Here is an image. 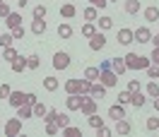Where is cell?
Segmentation results:
<instances>
[{
	"instance_id": "cell-54",
	"label": "cell",
	"mask_w": 159,
	"mask_h": 137,
	"mask_svg": "<svg viewBox=\"0 0 159 137\" xmlns=\"http://www.w3.org/2000/svg\"><path fill=\"white\" fill-rule=\"evenodd\" d=\"M152 106H154V111H159V96L152 99Z\"/></svg>"
},
{
	"instance_id": "cell-49",
	"label": "cell",
	"mask_w": 159,
	"mask_h": 137,
	"mask_svg": "<svg viewBox=\"0 0 159 137\" xmlns=\"http://www.w3.org/2000/svg\"><path fill=\"white\" fill-rule=\"evenodd\" d=\"M10 91H12L10 84H0V99H7V96H10Z\"/></svg>"
},
{
	"instance_id": "cell-45",
	"label": "cell",
	"mask_w": 159,
	"mask_h": 137,
	"mask_svg": "<svg viewBox=\"0 0 159 137\" xmlns=\"http://www.w3.org/2000/svg\"><path fill=\"white\" fill-rule=\"evenodd\" d=\"M97 135H99V137H111V135H113V130L106 127V125H101V127H97Z\"/></svg>"
},
{
	"instance_id": "cell-41",
	"label": "cell",
	"mask_w": 159,
	"mask_h": 137,
	"mask_svg": "<svg viewBox=\"0 0 159 137\" xmlns=\"http://www.w3.org/2000/svg\"><path fill=\"white\" fill-rule=\"evenodd\" d=\"M10 34H12V39H15V41H22V39H24V27H15Z\"/></svg>"
},
{
	"instance_id": "cell-3",
	"label": "cell",
	"mask_w": 159,
	"mask_h": 137,
	"mask_svg": "<svg viewBox=\"0 0 159 137\" xmlns=\"http://www.w3.org/2000/svg\"><path fill=\"white\" fill-rule=\"evenodd\" d=\"M2 130H5V135H7V137H17L22 132V118H10Z\"/></svg>"
},
{
	"instance_id": "cell-18",
	"label": "cell",
	"mask_w": 159,
	"mask_h": 137,
	"mask_svg": "<svg viewBox=\"0 0 159 137\" xmlns=\"http://www.w3.org/2000/svg\"><path fill=\"white\" fill-rule=\"evenodd\" d=\"M75 15H77V10H75V5H72V2H65V5H60V17L70 20V17H75Z\"/></svg>"
},
{
	"instance_id": "cell-13",
	"label": "cell",
	"mask_w": 159,
	"mask_h": 137,
	"mask_svg": "<svg viewBox=\"0 0 159 137\" xmlns=\"http://www.w3.org/2000/svg\"><path fill=\"white\" fill-rule=\"evenodd\" d=\"M111 70H113L116 75H123V72H128V65H125L123 58H111Z\"/></svg>"
},
{
	"instance_id": "cell-40",
	"label": "cell",
	"mask_w": 159,
	"mask_h": 137,
	"mask_svg": "<svg viewBox=\"0 0 159 137\" xmlns=\"http://www.w3.org/2000/svg\"><path fill=\"white\" fill-rule=\"evenodd\" d=\"M56 118H58V111H56V108H48L46 116H43V123H56Z\"/></svg>"
},
{
	"instance_id": "cell-35",
	"label": "cell",
	"mask_w": 159,
	"mask_h": 137,
	"mask_svg": "<svg viewBox=\"0 0 159 137\" xmlns=\"http://www.w3.org/2000/svg\"><path fill=\"white\" fill-rule=\"evenodd\" d=\"M56 125H58L60 130H63V127H68V125H70V116H68V113H58V118H56Z\"/></svg>"
},
{
	"instance_id": "cell-9",
	"label": "cell",
	"mask_w": 159,
	"mask_h": 137,
	"mask_svg": "<svg viewBox=\"0 0 159 137\" xmlns=\"http://www.w3.org/2000/svg\"><path fill=\"white\" fill-rule=\"evenodd\" d=\"M104 46H106V36H104L101 31H97V34L89 39V48H92V51H101Z\"/></svg>"
},
{
	"instance_id": "cell-33",
	"label": "cell",
	"mask_w": 159,
	"mask_h": 137,
	"mask_svg": "<svg viewBox=\"0 0 159 137\" xmlns=\"http://www.w3.org/2000/svg\"><path fill=\"white\" fill-rule=\"evenodd\" d=\"M24 70H27V58H17L15 60V63H12V72H24Z\"/></svg>"
},
{
	"instance_id": "cell-43",
	"label": "cell",
	"mask_w": 159,
	"mask_h": 137,
	"mask_svg": "<svg viewBox=\"0 0 159 137\" xmlns=\"http://www.w3.org/2000/svg\"><path fill=\"white\" fill-rule=\"evenodd\" d=\"M145 127H147V130H157V127H159V118H157V116L147 118V123H145Z\"/></svg>"
},
{
	"instance_id": "cell-46",
	"label": "cell",
	"mask_w": 159,
	"mask_h": 137,
	"mask_svg": "<svg viewBox=\"0 0 159 137\" xmlns=\"http://www.w3.org/2000/svg\"><path fill=\"white\" fill-rule=\"evenodd\" d=\"M60 127L56 125V123H46V135H58Z\"/></svg>"
},
{
	"instance_id": "cell-20",
	"label": "cell",
	"mask_w": 159,
	"mask_h": 137,
	"mask_svg": "<svg viewBox=\"0 0 159 137\" xmlns=\"http://www.w3.org/2000/svg\"><path fill=\"white\" fill-rule=\"evenodd\" d=\"M58 36L60 39H70L72 36V27H70L68 22H60L58 24Z\"/></svg>"
},
{
	"instance_id": "cell-39",
	"label": "cell",
	"mask_w": 159,
	"mask_h": 137,
	"mask_svg": "<svg viewBox=\"0 0 159 137\" xmlns=\"http://www.w3.org/2000/svg\"><path fill=\"white\" fill-rule=\"evenodd\" d=\"M46 5H36V7H34V20H43V17H46Z\"/></svg>"
},
{
	"instance_id": "cell-52",
	"label": "cell",
	"mask_w": 159,
	"mask_h": 137,
	"mask_svg": "<svg viewBox=\"0 0 159 137\" xmlns=\"http://www.w3.org/2000/svg\"><path fill=\"white\" fill-rule=\"evenodd\" d=\"M36 101H39V99H36V94H34V91H27V104H31V106H34Z\"/></svg>"
},
{
	"instance_id": "cell-17",
	"label": "cell",
	"mask_w": 159,
	"mask_h": 137,
	"mask_svg": "<svg viewBox=\"0 0 159 137\" xmlns=\"http://www.w3.org/2000/svg\"><path fill=\"white\" fill-rule=\"evenodd\" d=\"M109 118H113V120L125 118V108H123V104H113V106L109 108Z\"/></svg>"
},
{
	"instance_id": "cell-60",
	"label": "cell",
	"mask_w": 159,
	"mask_h": 137,
	"mask_svg": "<svg viewBox=\"0 0 159 137\" xmlns=\"http://www.w3.org/2000/svg\"><path fill=\"white\" fill-rule=\"evenodd\" d=\"M157 130H159V127H157Z\"/></svg>"
},
{
	"instance_id": "cell-15",
	"label": "cell",
	"mask_w": 159,
	"mask_h": 137,
	"mask_svg": "<svg viewBox=\"0 0 159 137\" xmlns=\"http://www.w3.org/2000/svg\"><path fill=\"white\" fill-rule=\"evenodd\" d=\"M17 118H22V120L34 118V106H31V104H22V106L17 108Z\"/></svg>"
},
{
	"instance_id": "cell-2",
	"label": "cell",
	"mask_w": 159,
	"mask_h": 137,
	"mask_svg": "<svg viewBox=\"0 0 159 137\" xmlns=\"http://www.w3.org/2000/svg\"><path fill=\"white\" fill-rule=\"evenodd\" d=\"M99 82H101V84H104L106 89H109V87H116V84H118V75H116V72H113L111 68H106V70H101Z\"/></svg>"
},
{
	"instance_id": "cell-24",
	"label": "cell",
	"mask_w": 159,
	"mask_h": 137,
	"mask_svg": "<svg viewBox=\"0 0 159 137\" xmlns=\"http://www.w3.org/2000/svg\"><path fill=\"white\" fill-rule=\"evenodd\" d=\"M60 135H65V137H82V130L75 127V125H68V127L60 130Z\"/></svg>"
},
{
	"instance_id": "cell-6",
	"label": "cell",
	"mask_w": 159,
	"mask_h": 137,
	"mask_svg": "<svg viewBox=\"0 0 159 137\" xmlns=\"http://www.w3.org/2000/svg\"><path fill=\"white\" fill-rule=\"evenodd\" d=\"M116 39H118L120 46H130V43H135V34H133V29H125V27H123V29H118V36H116Z\"/></svg>"
},
{
	"instance_id": "cell-8",
	"label": "cell",
	"mask_w": 159,
	"mask_h": 137,
	"mask_svg": "<svg viewBox=\"0 0 159 137\" xmlns=\"http://www.w3.org/2000/svg\"><path fill=\"white\" fill-rule=\"evenodd\" d=\"M116 132L118 135H130L133 132V123H130L128 118H118L116 120Z\"/></svg>"
},
{
	"instance_id": "cell-47",
	"label": "cell",
	"mask_w": 159,
	"mask_h": 137,
	"mask_svg": "<svg viewBox=\"0 0 159 137\" xmlns=\"http://www.w3.org/2000/svg\"><path fill=\"white\" fill-rule=\"evenodd\" d=\"M128 91L133 94V91H140V79H130L128 82Z\"/></svg>"
},
{
	"instance_id": "cell-11",
	"label": "cell",
	"mask_w": 159,
	"mask_h": 137,
	"mask_svg": "<svg viewBox=\"0 0 159 137\" xmlns=\"http://www.w3.org/2000/svg\"><path fill=\"white\" fill-rule=\"evenodd\" d=\"M65 106H68V111H80V106H82V94H68Z\"/></svg>"
},
{
	"instance_id": "cell-29",
	"label": "cell",
	"mask_w": 159,
	"mask_h": 137,
	"mask_svg": "<svg viewBox=\"0 0 159 137\" xmlns=\"http://www.w3.org/2000/svg\"><path fill=\"white\" fill-rule=\"evenodd\" d=\"M65 91L68 94H80V79H68L65 82Z\"/></svg>"
},
{
	"instance_id": "cell-44",
	"label": "cell",
	"mask_w": 159,
	"mask_h": 137,
	"mask_svg": "<svg viewBox=\"0 0 159 137\" xmlns=\"http://www.w3.org/2000/svg\"><path fill=\"white\" fill-rule=\"evenodd\" d=\"M147 77L149 79H157L159 77V65H154V63L149 65V68H147Z\"/></svg>"
},
{
	"instance_id": "cell-58",
	"label": "cell",
	"mask_w": 159,
	"mask_h": 137,
	"mask_svg": "<svg viewBox=\"0 0 159 137\" xmlns=\"http://www.w3.org/2000/svg\"><path fill=\"white\" fill-rule=\"evenodd\" d=\"M0 5H2V0H0Z\"/></svg>"
},
{
	"instance_id": "cell-32",
	"label": "cell",
	"mask_w": 159,
	"mask_h": 137,
	"mask_svg": "<svg viewBox=\"0 0 159 137\" xmlns=\"http://www.w3.org/2000/svg\"><path fill=\"white\" fill-rule=\"evenodd\" d=\"M92 84H94V82H92V79H80V94H82V96H87V94H89L92 91Z\"/></svg>"
},
{
	"instance_id": "cell-51",
	"label": "cell",
	"mask_w": 159,
	"mask_h": 137,
	"mask_svg": "<svg viewBox=\"0 0 159 137\" xmlns=\"http://www.w3.org/2000/svg\"><path fill=\"white\" fill-rule=\"evenodd\" d=\"M149 60H152L154 65H159V48H154L152 53H149Z\"/></svg>"
},
{
	"instance_id": "cell-37",
	"label": "cell",
	"mask_w": 159,
	"mask_h": 137,
	"mask_svg": "<svg viewBox=\"0 0 159 137\" xmlns=\"http://www.w3.org/2000/svg\"><path fill=\"white\" fill-rule=\"evenodd\" d=\"M39 63H41V58L34 53V55H29V58H27V68H29V70H36V68H39Z\"/></svg>"
},
{
	"instance_id": "cell-5",
	"label": "cell",
	"mask_w": 159,
	"mask_h": 137,
	"mask_svg": "<svg viewBox=\"0 0 159 137\" xmlns=\"http://www.w3.org/2000/svg\"><path fill=\"white\" fill-rule=\"evenodd\" d=\"M70 63H72V60H70V55L65 53V51H58V53L53 55V68L56 70H68Z\"/></svg>"
},
{
	"instance_id": "cell-28",
	"label": "cell",
	"mask_w": 159,
	"mask_h": 137,
	"mask_svg": "<svg viewBox=\"0 0 159 137\" xmlns=\"http://www.w3.org/2000/svg\"><path fill=\"white\" fill-rule=\"evenodd\" d=\"M31 31H34L36 36H41V34L46 31V22H43V20H34V22H31Z\"/></svg>"
},
{
	"instance_id": "cell-7",
	"label": "cell",
	"mask_w": 159,
	"mask_h": 137,
	"mask_svg": "<svg viewBox=\"0 0 159 137\" xmlns=\"http://www.w3.org/2000/svg\"><path fill=\"white\" fill-rule=\"evenodd\" d=\"M7 104H10V106H15V108H20L22 104H27V91H10Z\"/></svg>"
},
{
	"instance_id": "cell-48",
	"label": "cell",
	"mask_w": 159,
	"mask_h": 137,
	"mask_svg": "<svg viewBox=\"0 0 159 137\" xmlns=\"http://www.w3.org/2000/svg\"><path fill=\"white\" fill-rule=\"evenodd\" d=\"M10 12H12V10H10V5H7V2H2V5H0V20H5Z\"/></svg>"
},
{
	"instance_id": "cell-19",
	"label": "cell",
	"mask_w": 159,
	"mask_h": 137,
	"mask_svg": "<svg viewBox=\"0 0 159 137\" xmlns=\"http://www.w3.org/2000/svg\"><path fill=\"white\" fill-rule=\"evenodd\" d=\"M82 17L87 22H97L99 20V10L94 7V5H89V7H84V12H82Z\"/></svg>"
},
{
	"instance_id": "cell-53",
	"label": "cell",
	"mask_w": 159,
	"mask_h": 137,
	"mask_svg": "<svg viewBox=\"0 0 159 137\" xmlns=\"http://www.w3.org/2000/svg\"><path fill=\"white\" fill-rule=\"evenodd\" d=\"M149 43H152L154 48H159V34H157V36H152V39H149Z\"/></svg>"
},
{
	"instance_id": "cell-21",
	"label": "cell",
	"mask_w": 159,
	"mask_h": 137,
	"mask_svg": "<svg viewBox=\"0 0 159 137\" xmlns=\"http://www.w3.org/2000/svg\"><path fill=\"white\" fill-rule=\"evenodd\" d=\"M123 7H125L128 15H138V12H140V2H138V0H125Z\"/></svg>"
},
{
	"instance_id": "cell-1",
	"label": "cell",
	"mask_w": 159,
	"mask_h": 137,
	"mask_svg": "<svg viewBox=\"0 0 159 137\" xmlns=\"http://www.w3.org/2000/svg\"><path fill=\"white\" fill-rule=\"evenodd\" d=\"M123 60H125L128 70H147L149 65H152L149 55H138V53H128V55H125Z\"/></svg>"
},
{
	"instance_id": "cell-25",
	"label": "cell",
	"mask_w": 159,
	"mask_h": 137,
	"mask_svg": "<svg viewBox=\"0 0 159 137\" xmlns=\"http://www.w3.org/2000/svg\"><path fill=\"white\" fill-rule=\"evenodd\" d=\"M97 24H99L101 31H106V29H111V27H113V20H111L109 15H101L99 20H97Z\"/></svg>"
},
{
	"instance_id": "cell-57",
	"label": "cell",
	"mask_w": 159,
	"mask_h": 137,
	"mask_svg": "<svg viewBox=\"0 0 159 137\" xmlns=\"http://www.w3.org/2000/svg\"><path fill=\"white\" fill-rule=\"evenodd\" d=\"M70 2H75V0H70Z\"/></svg>"
},
{
	"instance_id": "cell-42",
	"label": "cell",
	"mask_w": 159,
	"mask_h": 137,
	"mask_svg": "<svg viewBox=\"0 0 159 137\" xmlns=\"http://www.w3.org/2000/svg\"><path fill=\"white\" fill-rule=\"evenodd\" d=\"M118 104H123V106H125V104H130V91H128V89L118 91Z\"/></svg>"
},
{
	"instance_id": "cell-22",
	"label": "cell",
	"mask_w": 159,
	"mask_h": 137,
	"mask_svg": "<svg viewBox=\"0 0 159 137\" xmlns=\"http://www.w3.org/2000/svg\"><path fill=\"white\" fill-rule=\"evenodd\" d=\"M20 58V53L12 48V46H7V48H2V60H10V63H15V60Z\"/></svg>"
},
{
	"instance_id": "cell-38",
	"label": "cell",
	"mask_w": 159,
	"mask_h": 137,
	"mask_svg": "<svg viewBox=\"0 0 159 137\" xmlns=\"http://www.w3.org/2000/svg\"><path fill=\"white\" fill-rule=\"evenodd\" d=\"M12 43H15L12 34H2V36H0V48H7V46H12Z\"/></svg>"
},
{
	"instance_id": "cell-59",
	"label": "cell",
	"mask_w": 159,
	"mask_h": 137,
	"mask_svg": "<svg viewBox=\"0 0 159 137\" xmlns=\"http://www.w3.org/2000/svg\"><path fill=\"white\" fill-rule=\"evenodd\" d=\"M0 127H2V123H0Z\"/></svg>"
},
{
	"instance_id": "cell-12",
	"label": "cell",
	"mask_w": 159,
	"mask_h": 137,
	"mask_svg": "<svg viewBox=\"0 0 159 137\" xmlns=\"http://www.w3.org/2000/svg\"><path fill=\"white\" fill-rule=\"evenodd\" d=\"M89 96H92V99H97V101H101V99L106 96V87H104L101 82H94V84H92V91H89Z\"/></svg>"
},
{
	"instance_id": "cell-31",
	"label": "cell",
	"mask_w": 159,
	"mask_h": 137,
	"mask_svg": "<svg viewBox=\"0 0 159 137\" xmlns=\"http://www.w3.org/2000/svg\"><path fill=\"white\" fill-rule=\"evenodd\" d=\"M99 75H101L99 68H92V65H89V68H84V77L92 79V82H97V79H99Z\"/></svg>"
},
{
	"instance_id": "cell-27",
	"label": "cell",
	"mask_w": 159,
	"mask_h": 137,
	"mask_svg": "<svg viewBox=\"0 0 159 137\" xmlns=\"http://www.w3.org/2000/svg\"><path fill=\"white\" fill-rule=\"evenodd\" d=\"M145 20L147 22H159V7H154V5L147 7V10H145Z\"/></svg>"
},
{
	"instance_id": "cell-34",
	"label": "cell",
	"mask_w": 159,
	"mask_h": 137,
	"mask_svg": "<svg viewBox=\"0 0 159 137\" xmlns=\"http://www.w3.org/2000/svg\"><path fill=\"white\" fill-rule=\"evenodd\" d=\"M147 96H149V99L159 96V84H157V79H152V82L147 84Z\"/></svg>"
},
{
	"instance_id": "cell-30",
	"label": "cell",
	"mask_w": 159,
	"mask_h": 137,
	"mask_svg": "<svg viewBox=\"0 0 159 137\" xmlns=\"http://www.w3.org/2000/svg\"><path fill=\"white\" fill-rule=\"evenodd\" d=\"M87 123H89V125L94 127V130H97V127H101V125H104V118H101L99 113H92V116H87Z\"/></svg>"
},
{
	"instance_id": "cell-14",
	"label": "cell",
	"mask_w": 159,
	"mask_h": 137,
	"mask_svg": "<svg viewBox=\"0 0 159 137\" xmlns=\"http://www.w3.org/2000/svg\"><path fill=\"white\" fill-rule=\"evenodd\" d=\"M5 24L10 27V31L15 29V27H22V15L20 12H10V15L5 17Z\"/></svg>"
},
{
	"instance_id": "cell-36",
	"label": "cell",
	"mask_w": 159,
	"mask_h": 137,
	"mask_svg": "<svg viewBox=\"0 0 159 137\" xmlns=\"http://www.w3.org/2000/svg\"><path fill=\"white\" fill-rule=\"evenodd\" d=\"M46 111H48V108L43 106L41 101H36V104H34V116H36V118H41V120H43V116H46Z\"/></svg>"
},
{
	"instance_id": "cell-4",
	"label": "cell",
	"mask_w": 159,
	"mask_h": 137,
	"mask_svg": "<svg viewBox=\"0 0 159 137\" xmlns=\"http://www.w3.org/2000/svg\"><path fill=\"white\" fill-rule=\"evenodd\" d=\"M97 108H99V101H97V99H92L89 94H87V96H82V106H80V111H82L84 116L97 113Z\"/></svg>"
},
{
	"instance_id": "cell-10",
	"label": "cell",
	"mask_w": 159,
	"mask_h": 137,
	"mask_svg": "<svg viewBox=\"0 0 159 137\" xmlns=\"http://www.w3.org/2000/svg\"><path fill=\"white\" fill-rule=\"evenodd\" d=\"M133 34H135V41H138V43H149V39H152V31H149L147 27H138Z\"/></svg>"
},
{
	"instance_id": "cell-16",
	"label": "cell",
	"mask_w": 159,
	"mask_h": 137,
	"mask_svg": "<svg viewBox=\"0 0 159 137\" xmlns=\"http://www.w3.org/2000/svg\"><path fill=\"white\" fill-rule=\"evenodd\" d=\"M130 104H133L135 108H142L145 104H147V96H145L142 91H133V94H130Z\"/></svg>"
},
{
	"instance_id": "cell-55",
	"label": "cell",
	"mask_w": 159,
	"mask_h": 137,
	"mask_svg": "<svg viewBox=\"0 0 159 137\" xmlns=\"http://www.w3.org/2000/svg\"><path fill=\"white\" fill-rule=\"evenodd\" d=\"M27 2H29V0H20L17 5H20V7H27Z\"/></svg>"
},
{
	"instance_id": "cell-26",
	"label": "cell",
	"mask_w": 159,
	"mask_h": 137,
	"mask_svg": "<svg viewBox=\"0 0 159 137\" xmlns=\"http://www.w3.org/2000/svg\"><path fill=\"white\" fill-rule=\"evenodd\" d=\"M94 34H97V24H94V22H87V24H82V36L92 39Z\"/></svg>"
},
{
	"instance_id": "cell-23",
	"label": "cell",
	"mask_w": 159,
	"mask_h": 137,
	"mask_svg": "<svg viewBox=\"0 0 159 137\" xmlns=\"http://www.w3.org/2000/svg\"><path fill=\"white\" fill-rule=\"evenodd\" d=\"M43 89H46V91H56V89H58V79L53 77V75L43 77Z\"/></svg>"
},
{
	"instance_id": "cell-56",
	"label": "cell",
	"mask_w": 159,
	"mask_h": 137,
	"mask_svg": "<svg viewBox=\"0 0 159 137\" xmlns=\"http://www.w3.org/2000/svg\"><path fill=\"white\" fill-rule=\"evenodd\" d=\"M109 2H118V0H109Z\"/></svg>"
},
{
	"instance_id": "cell-50",
	"label": "cell",
	"mask_w": 159,
	"mask_h": 137,
	"mask_svg": "<svg viewBox=\"0 0 159 137\" xmlns=\"http://www.w3.org/2000/svg\"><path fill=\"white\" fill-rule=\"evenodd\" d=\"M89 2L94 5V7H97V10H104V7L109 5V0H89Z\"/></svg>"
}]
</instances>
